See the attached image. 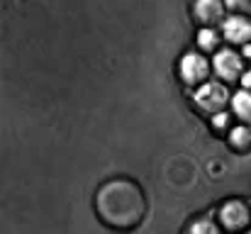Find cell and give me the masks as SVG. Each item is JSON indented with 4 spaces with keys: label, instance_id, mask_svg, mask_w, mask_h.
Here are the masks:
<instances>
[{
    "label": "cell",
    "instance_id": "cell-1",
    "mask_svg": "<svg viewBox=\"0 0 251 234\" xmlns=\"http://www.w3.org/2000/svg\"><path fill=\"white\" fill-rule=\"evenodd\" d=\"M98 215L102 222L117 230L134 227L144 215V195L132 181H110L98 190L95 198Z\"/></svg>",
    "mask_w": 251,
    "mask_h": 234
},
{
    "label": "cell",
    "instance_id": "cell-2",
    "mask_svg": "<svg viewBox=\"0 0 251 234\" xmlns=\"http://www.w3.org/2000/svg\"><path fill=\"white\" fill-rule=\"evenodd\" d=\"M195 100H198V105L205 107V110H217V107H222V105L227 103V88L220 85V83H205V85L198 90Z\"/></svg>",
    "mask_w": 251,
    "mask_h": 234
},
{
    "label": "cell",
    "instance_id": "cell-3",
    "mask_svg": "<svg viewBox=\"0 0 251 234\" xmlns=\"http://www.w3.org/2000/svg\"><path fill=\"white\" fill-rule=\"evenodd\" d=\"M220 217H222V222H225L229 230H239V227H244V225L249 222V210H247L244 203H239V200H229V203L222 208Z\"/></svg>",
    "mask_w": 251,
    "mask_h": 234
},
{
    "label": "cell",
    "instance_id": "cell-4",
    "mask_svg": "<svg viewBox=\"0 0 251 234\" xmlns=\"http://www.w3.org/2000/svg\"><path fill=\"white\" fill-rule=\"evenodd\" d=\"M180 74L188 83H195V80H202L207 76V61L200 56V54H185L183 61H180Z\"/></svg>",
    "mask_w": 251,
    "mask_h": 234
},
{
    "label": "cell",
    "instance_id": "cell-5",
    "mask_svg": "<svg viewBox=\"0 0 251 234\" xmlns=\"http://www.w3.org/2000/svg\"><path fill=\"white\" fill-rule=\"evenodd\" d=\"M215 71L225 78H234L242 74V59L229 52V49H222L217 56H215Z\"/></svg>",
    "mask_w": 251,
    "mask_h": 234
},
{
    "label": "cell",
    "instance_id": "cell-6",
    "mask_svg": "<svg viewBox=\"0 0 251 234\" xmlns=\"http://www.w3.org/2000/svg\"><path fill=\"white\" fill-rule=\"evenodd\" d=\"M251 34V25L244 17H229L225 22V37L229 42H247Z\"/></svg>",
    "mask_w": 251,
    "mask_h": 234
},
{
    "label": "cell",
    "instance_id": "cell-7",
    "mask_svg": "<svg viewBox=\"0 0 251 234\" xmlns=\"http://www.w3.org/2000/svg\"><path fill=\"white\" fill-rule=\"evenodd\" d=\"M195 15L202 20V22H212V20H220L222 17V5L217 0H200L195 5Z\"/></svg>",
    "mask_w": 251,
    "mask_h": 234
},
{
    "label": "cell",
    "instance_id": "cell-8",
    "mask_svg": "<svg viewBox=\"0 0 251 234\" xmlns=\"http://www.w3.org/2000/svg\"><path fill=\"white\" fill-rule=\"evenodd\" d=\"M234 110H237V115H242V117H249L251 115V95L247 90H242V93L234 95Z\"/></svg>",
    "mask_w": 251,
    "mask_h": 234
},
{
    "label": "cell",
    "instance_id": "cell-9",
    "mask_svg": "<svg viewBox=\"0 0 251 234\" xmlns=\"http://www.w3.org/2000/svg\"><path fill=\"white\" fill-rule=\"evenodd\" d=\"M198 42H200V47H202V49H212V47H215V42H217L215 29H200V32H198Z\"/></svg>",
    "mask_w": 251,
    "mask_h": 234
},
{
    "label": "cell",
    "instance_id": "cell-10",
    "mask_svg": "<svg viewBox=\"0 0 251 234\" xmlns=\"http://www.w3.org/2000/svg\"><path fill=\"white\" fill-rule=\"evenodd\" d=\"M190 234H217V227L210 220H200L190 227Z\"/></svg>",
    "mask_w": 251,
    "mask_h": 234
},
{
    "label": "cell",
    "instance_id": "cell-11",
    "mask_svg": "<svg viewBox=\"0 0 251 234\" xmlns=\"http://www.w3.org/2000/svg\"><path fill=\"white\" fill-rule=\"evenodd\" d=\"M249 137L251 132L247 127H237L234 132H232V144H237V147H247L249 144Z\"/></svg>",
    "mask_w": 251,
    "mask_h": 234
},
{
    "label": "cell",
    "instance_id": "cell-12",
    "mask_svg": "<svg viewBox=\"0 0 251 234\" xmlns=\"http://www.w3.org/2000/svg\"><path fill=\"white\" fill-rule=\"evenodd\" d=\"M212 122H215V127H225V125H227V115H222V112H220Z\"/></svg>",
    "mask_w": 251,
    "mask_h": 234
},
{
    "label": "cell",
    "instance_id": "cell-13",
    "mask_svg": "<svg viewBox=\"0 0 251 234\" xmlns=\"http://www.w3.org/2000/svg\"><path fill=\"white\" fill-rule=\"evenodd\" d=\"M242 83H244L247 88H251V71H249V74H244V78H242Z\"/></svg>",
    "mask_w": 251,
    "mask_h": 234
},
{
    "label": "cell",
    "instance_id": "cell-14",
    "mask_svg": "<svg viewBox=\"0 0 251 234\" xmlns=\"http://www.w3.org/2000/svg\"><path fill=\"white\" fill-rule=\"evenodd\" d=\"M244 54H247V56H251V44H247V49H244Z\"/></svg>",
    "mask_w": 251,
    "mask_h": 234
},
{
    "label": "cell",
    "instance_id": "cell-15",
    "mask_svg": "<svg viewBox=\"0 0 251 234\" xmlns=\"http://www.w3.org/2000/svg\"><path fill=\"white\" fill-rule=\"evenodd\" d=\"M249 234H251V232H249Z\"/></svg>",
    "mask_w": 251,
    "mask_h": 234
}]
</instances>
